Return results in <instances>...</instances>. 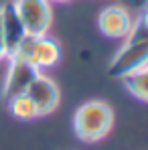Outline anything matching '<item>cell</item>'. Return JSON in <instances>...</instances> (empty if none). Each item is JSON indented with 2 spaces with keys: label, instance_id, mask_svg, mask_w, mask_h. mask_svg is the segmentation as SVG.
I'll return each mask as SVG.
<instances>
[{
  "label": "cell",
  "instance_id": "9",
  "mask_svg": "<svg viewBox=\"0 0 148 150\" xmlns=\"http://www.w3.org/2000/svg\"><path fill=\"white\" fill-rule=\"evenodd\" d=\"M6 101H8V112H10L16 120H33V118H39L35 103H33V100H30L26 93L12 96V98H8Z\"/></svg>",
  "mask_w": 148,
  "mask_h": 150
},
{
  "label": "cell",
  "instance_id": "8",
  "mask_svg": "<svg viewBox=\"0 0 148 150\" xmlns=\"http://www.w3.org/2000/svg\"><path fill=\"white\" fill-rule=\"evenodd\" d=\"M99 30L110 39H126L130 28L134 25L132 12H128L124 6L114 4L99 12Z\"/></svg>",
  "mask_w": 148,
  "mask_h": 150
},
{
  "label": "cell",
  "instance_id": "13",
  "mask_svg": "<svg viewBox=\"0 0 148 150\" xmlns=\"http://www.w3.org/2000/svg\"><path fill=\"white\" fill-rule=\"evenodd\" d=\"M138 23H140V25H144V26L148 28V6L144 8V10H142V12H140V16H138Z\"/></svg>",
  "mask_w": 148,
  "mask_h": 150
},
{
  "label": "cell",
  "instance_id": "12",
  "mask_svg": "<svg viewBox=\"0 0 148 150\" xmlns=\"http://www.w3.org/2000/svg\"><path fill=\"white\" fill-rule=\"evenodd\" d=\"M6 59V45H4V37H2V26H0V61Z\"/></svg>",
  "mask_w": 148,
  "mask_h": 150
},
{
  "label": "cell",
  "instance_id": "10",
  "mask_svg": "<svg viewBox=\"0 0 148 150\" xmlns=\"http://www.w3.org/2000/svg\"><path fill=\"white\" fill-rule=\"evenodd\" d=\"M122 79H124V83H126V87H128V91L134 98H138V100H142V101H148V71L138 69V71L126 75Z\"/></svg>",
  "mask_w": 148,
  "mask_h": 150
},
{
  "label": "cell",
  "instance_id": "5",
  "mask_svg": "<svg viewBox=\"0 0 148 150\" xmlns=\"http://www.w3.org/2000/svg\"><path fill=\"white\" fill-rule=\"evenodd\" d=\"M6 59H8V71H6L4 85H2L4 100H8L12 96H18V93H25L26 87L30 85V81L39 75V69L18 55H10Z\"/></svg>",
  "mask_w": 148,
  "mask_h": 150
},
{
  "label": "cell",
  "instance_id": "3",
  "mask_svg": "<svg viewBox=\"0 0 148 150\" xmlns=\"http://www.w3.org/2000/svg\"><path fill=\"white\" fill-rule=\"evenodd\" d=\"M14 8L28 37L49 35L53 25V10L49 0H14Z\"/></svg>",
  "mask_w": 148,
  "mask_h": 150
},
{
  "label": "cell",
  "instance_id": "7",
  "mask_svg": "<svg viewBox=\"0 0 148 150\" xmlns=\"http://www.w3.org/2000/svg\"><path fill=\"white\" fill-rule=\"evenodd\" d=\"M0 26H2L4 45H6V57H10L16 53V49L21 47V43L26 37L25 25L16 14L14 2H6L0 6Z\"/></svg>",
  "mask_w": 148,
  "mask_h": 150
},
{
  "label": "cell",
  "instance_id": "6",
  "mask_svg": "<svg viewBox=\"0 0 148 150\" xmlns=\"http://www.w3.org/2000/svg\"><path fill=\"white\" fill-rule=\"evenodd\" d=\"M25 93L33 100L39 116L53 114L57 110V105H59V100H61L59 87L55 85V81L49 79V77H45V75H41V73L30 81V85L26 87Z\"/></svg>",
  "mask_w": 148,
  "mask_h": 150
},
{
  "label": "cell",
  "instance_id": "15",
  "mask_svg": "<svg viewBox=\"0 0 148 150\" xmlns=\"http://www.w3.org/2000/svg\"><path fill=\"white\" fill-rule=\"evenodd\" d=\"M142 69H144V71H148V63H146V65H144V67H142Z\"/></svg>",
  "mask_w": 148,
  "mask_h": 150
},
{
  "label": "cell",
  "instance_id": "14",
  "mask_svg": "<svg viewBox=\"0 0 148 150\" xmlns=\"http://www.w3.org/2000/svg\"><path fill=\"white\" fill-rule=\"evenodd\" d=\"M49 2H69V0H49Z\"/></svg>",
  "mask_w": 148,
  "mask_h": 150
},
{
  "label": "cell",
  "instance_id": "11",
  "mask_svg": "<svg viewBox=\"0 0 148 150\" xmlns=\"http://www.w3.org/2000/svg\"><path fill=\"white\" fill-rule=\"evenodd\" d=\"M120 6H124L128 12H132V10L142 12V10L148 6V0H120Z\"/></svg>",
  "mask_w": 148,
  "mask_h": 150
},
{
  "label": "cell",
  "instance_id": "1",
  "mask_svg": "<svg viewBox=\"0 0 148 150\" xmlns=\"http://www.w3.org/2000/svg\"><path fill=\"white\" fill-rule=\"evenodd\" d=\"M114 124V112L106 101H85L79 105L73 116V128L79 140L83 142H98L101 140Z\"/></svg>",
  "mask_w": 148,
  "mask_h": 150
},
{
  "label": "cell",
  "instance_id": "2",
  "mask_svg": "<svg viewBox=\"0 0 148 150\" xmlns=\"http://www.w3.org/2000/svg\"><path fill=\"white\" fill-rule=\"evenodd\" d=\"M14 55L26 59L28 63H33L41 71V69H49V67L59 63L61 47L49 35H43V37H28L26 35L25 41L21 43V47L16 49Z\"/></svg>",
  "mask_w": 148,
  "mask_h": 150
},
{
  "label": "cell",
  "instance_id": "4",
  "mask_svg": "<svg viewBox=\"0 0 148 150\" xmlns=\"http://www.w3.org/2000/svg\"><path fill=\"white\" fill-rule=\"evenodd\" d=\"M146 63H148V39H126L124 47L110 61L108 73L112 77L122 79L126 75L142 69Z\"/></svg>",
  "mask_w": 148,
  "mask_h": 150
}]
</instances>
